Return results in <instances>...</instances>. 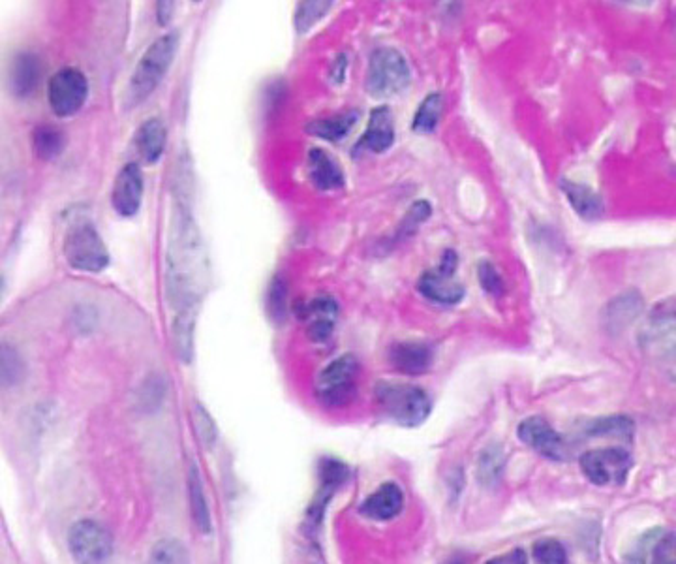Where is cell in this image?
<instances>
[{
  "label": "cell",
  "instance_id": "cell-1",
  "mask_svg": "<svg viewBox=\"0 0 676 564\" xmlns=\"http://www.w3.org/2000/svg\"><path fill=\"white\" fill-rule=\"evenodd\" d=\"M205 273L207 262L198 226L194 224L185 205H179L173 213L166 271L169 303L177 313L196 309L205 284Z\"/></svg>",
  "mask_w": 676,
  "mask_h": 564
},
{
  "label": "cell",
  "instance_id": "cell-2",
  "mask_svg": "<svg viewBox=\"0 0 676 564\" xmlns=\"http://www.w3.org/2000/svg\"><path fill=\"white\" fill-rule=\"evenodd\" d=\"M374 397L385 416L400 427H419L431 416V395L421 386L397 380H380L374 386Z\"/></svg>",
  "mask_w": 676,
  "mask_h": 564
},
{
  "label": "cell",
  "instance_id": "cell-3",
  "mask_svg": "<svg viewBox=\"0 0 676 564\" xmlns=\"http://www.w3.org/2000/svg\"><path fill=\"white\" fill-rule=\"evenodd\" d=\"M177 49H179L177 32H168L147 47L128 83V102L132 106H138L143 100H147L154 93V89L162 83V79L166 78L177 55Z\"/></svg>",
  "mask_w": 676,
  "mask_h": 564
},
{
  "label": "cell",
  "instance_id": "cell-4",
  "mask_svg": "<svg viewBox=\"0 0 676 564\" xmlns=\"http://www.w3.org/2000/svg\"><path fill=\"white\" fill-rule=\"evenodd\" d=\"M639 346L648 360L663 365H676V298L665 299L646 314L639 329Z\"/></svg>",
  "mask_w": 676,
  "mask_h": 564
},
{
  "label": "cell",
  "instance_id": "cell-5",
  "mask_svg": "<svg viewBox=\"0 0 676 564\" xmlns=\"http://www.w3.org/2000/svg\"><path fill=\"white\" fill-rule=\"evenodd\" d=\"M412 83V72L404 55L395 47H378L370 53L365 89L376 100L404 93Z\"/></svg>",
  "mask_w": 676,
  "mask_h": 564
},
{
  "label": "cell",
  "instance_id": "cell-6",
  "mask_svg": "<svg viewBox=\"0 0 676 564\" xmlns=\"http://www.w3.org/2000/svg\"><path fill=\"white\" fill-rule=\"evenodd\" d=\"M62 254L68 266L85 273H100L109 264L108 247L89 220L76 222L66 232Z\"/></svg>",
  "mask_w": 676,
  "mask_h": 564
},
{
  "label": "cell",
  "instance_id": "cell-7",
  "mask_svg": "<svg viewBox=\"0 0 676 564\" xmlns=\"http://www.w3.org/2000/svg\"><path fill=\"white\" fill-rule=\"evenodd\" d=\"M359 361L354 354L338 356L323 367L316 380V395L323 407L340 408L352 403L357 390Z\"/></svg>",
  "mask_w": 676,
  "mask_h": 564
},
{
  "label": "cell",
  "instance_id": "cell-8",
  "mask_svg": "<svg viewBox=\"0 0 676 564\" xmlns=\"http://www.w3.org/2000/svg\"><path fill=\"white\" fill-rule=\"evenodd\" d=\"M457 267H459V254L453 249H447L442 254L438 267L427 269L419 277L417 292L436 305L453 307L461 303L466 296V288L457 279Z\"/></svg>",
  "mask_w": 676,
  "mask_h": 564
},
{
  "label": "cell",
  "instance_id": "cell-9",
  "mask_svg": "<svg viewBox=\"0 0 676 564\" xmlns=\"http://www.w3.org/2000/svg\"><path fill=\"white\" fill-rule=\"evenodd\" d=\"M579 467L584 478L594 486H624L633 469V457L624 448H598L584 452Z\"/></svg>",
  "mask_w": 676,
  "mask_h": 564
},
{
  "label": "cell",
  "instance_id": "cell-10",
  "mask_svg": "<svg viewBox=\"0 0 676 564\" xmlns=\"http://www.w3.org/2000/svg\"><path fill=\"white\" fill-rule=\"evenodd\" d=\"M89 96V81L77 68H61L47 83V100L55 115L72 117L81 110Z\"/></svg>",
  "mask_w": 676,
  "mask_h": 564
},
{
  "label": "cell",
  "instance_id": "cell-11",
  "mask_svg": "<svg viewBox=\"0 0 676 564\" xmlns=\"http://www.w3.org/2000/svg\"><path fill=\"white\" fill-rule=\"evenodd\" d=\"M68 548L77 563H104L113 553V538L100 523L81 519L68 533Z\"/></svg>",
  "mask_w": 676,
  "mask_h": 564
},
{
  "label": "cell",
  "instance_id": "cell-12",
  "mask_svg": "<svg viewBox=\"0 0 676 564\" xmlns=\"http://www.w3.org/2000/svg\"><path fill=\"white\" fill-rule=\"evenodd\" d=\"M517 437L524 446L532 448L536 454L545 459H551V461L566 459V444H564L562 435L541 416L524 418L517 427Z\"/></svg>",
  "mask_w": 676,
  "mask_h": 564
},
{
  "label": "cell",
  "instance_id": "cell-13",
  "mask_svg": "<svg viewBox=\"0 0 676 564\" xmlns=\"http://www.w3.org/2000/svg\"><path fill=\"white\" fill-rule=\"evenodd\" d=\"M395 143V119L389 106H378L370 111L369 123L361 140L355 143L354 155L376 153L382 155Z\"/></svg>",
  "mask_w": 676,
  "mask_h": 564
},
{
  "label": "cell",
  "instance_id": "cell-14",
  "mask_svg": "<svg viewBox=\"0 0 676 564\" xmlns=\"http://www.w3.org/2000/svg\"><path fill=\"white\" fill-rule=\"evenodd\" d=\"M141 202H143V172L136 162H130L115 179L111 204L121 217L130 219L138 215Z\"/></svg>",
  "mask_w": 676,
  "mask_h": 564
},
{
  "label": "cell",
  "instance_id": "cell-15",
  "mask_svg": "<svg viewBox=\"0 0 676 564\" xmlns=\"http://www.w3.org/2000/svg\"><path fill=\"white\" fill-rule=\"evenodd\" d=\"M389 363L404 375H425L434 361V346L425 341H397L389 348Z\"/></svg>",
  "mask_w": 676,
  "mask_h": 564
},
{
  "label": "cell",
  "instance_id": "cell-16",
  "mask_svg": "<svg viewBox=\"0 0 676 564\" xmlns=\"http://www.w3.org/2000/svg\"><path fill=\"white\" fill-rule=\"evenodd\" d=\"M404 506V493L395 482H385L359 506V514L372 521H391Z\"/></svg>",
  "mask_w": 676,
  "mask_h": 564
},
{
  "label": "cell",
  "instance_id": "cell-17",
  "mask_svg": "<svg viewBox=\"0 0 676 564\" xmlns=\"http://www.w3.org/2000/svg\"><path fill=\"white\" fill-rule=\"evenodd\" d=\"M675 564L676 563V534L654 529L645 534L631 553L630 561L633 563Z\"/></svg>",
  "mask_w": 676,
  "mask_h": 564
},
{
  "label": "cell",
  "instance_id": "cell-18",
  "mask_svg": "<svg viewBox=\"0 0 676 564\" xmlns=\"http://www.w3.org/2000/svg\"><path fill=\"white\" fill-rule=\"evenodd\" d=\"M308 175L312 185L322 192L340 190L346 185V175L342 172L337 158L320 147H312L308 151Z\"/></svg>",
  "mask_w": 676,
  "mask_h": 564
},
{
  "label": "cell",
  "instance_id": "cell-19",
  "mask_svg": "<svg viewBox=\"0 0 676 564\" xmlns=\"http://www.w3.org/2000/svg\"><path fill=\"white\" fill-rule=\"evenodd\" d=\"M42 79V63L34 53H19L10 64L8 85L17 98H29L36 93Z\"/></svg>",
  "mask_w": 676,
  "mask_h": 564
},
{
  "label": "cell",
  "instance_id": "cell-20",
  "mask_svg": "<svg viewBox=\"0 0 676 564\" xmlns=\"http://www.w3.org/2000/svg\"><path fill=\"white\" fill-rule=\"evenodd\" d=\"M560 190L566 196L569 207L577 213V217H581L586 222H594V220L603 217L605 204L594 188H590L584 183L571 181V179H562Z\"/></svg>",
  "mask_w": 676,
  "mask_h": 564
},
{
  "label": "cell",
  "instance_id": "cell-21",
  "mask_svg": "<svg viewBox=\"0 0 676 564\" xmlns=\"http://www.w3.org/2000/svg\"><path fill=\"white\" fill-rule=\"evenodd\" d=\"M643 313V298L635 292H624L616 296L603 311V324L605 329L620 333L633 324Z\"/></svg>",
  "mask_w": 676,
  "mask_h": 564
},
{
  "label": "cell",
  "instance_id": "cell-22",
  "mask_svg": "<svg viewBox=\"0 0 676 564\" xmlns=\"http://www.w3.org/2000/svg\"><path fill=\"white\" fill-rule=\"evenodd\" d=\"M583 433L584 437H590V439H615L631 442L633 433H635V422L630 416H624V414L603 416V418H594L592 422L586 423Z\"/></svg>",
  "mask_w": 676,
  "mask_h": 564
},
{
  "label": "cell",
  "instance_id": "cell-23",
  "mask_svg": "<svg viewBox=\"0 0 676 564\" xmlns=\"http://www.w3.org/2000/svg\"><path fill=\"white\" fill-rule=\"evenodd\" d=\"M168 141V128L160 119H149L139 126L136 145L139 155L147 164H156L164 155Z\"/></svg>",
  "mask_w": 676,
  "mask_h": 564
},
{
  "label": "cell",
  "instance_id": "cell-24",
  "mask_svg": "<svg viewBox=\"0 0 676 564\" xmlns=\"http://www.w3.org/2000/svg\"><path fill=\"white\" fill-rule=\"evenodd\" d=\"M357 119H359V111H344V113H338L333 117L316 119V121L308 123L307 132L310 136H316V138H322L325 141L344 140L352 132Z\"/></svg>",
  "mask_w": 676,
  "mask_h": 564
},
{
  "label": "cell",
  "instance_id": "cell-25",
  "mask_svg": "<svg viewBox=\"0 0 676 564\" xmlns=\"http://www.w3.org/2000/svg\"><path fill=\"white\" fill-rule=\"evenodd\" d=\"M196 309H185L175 314L171 337L173 348L179 361L190 363L194 356V326H196Z\"/></svg>",
  "mask_w": 676,
  "mask_h": 564
},
{
  "label": "cell",
  "instance_id": "cell-26",
  "mask_svg": "<svg viewBox=\"0 0 676 564\" xmlns=\"http://www.w3.org/2000/svg\"><path fill=\"white\" fill-rule=\"evenodd\" d=\"M188 497H190V512L194 525L201 534H211L213 531V521H211V510L205 497V489L201 484L200 472L192 465L190 474H188Z\"/></svg>",
  "mask_w": 676,
  "mask_h": 564
},
{
  "label": "cell",
  "instance_id": "cell-27",
  "mask_svg": "<svg viewBox=\"0 0 676 564\" xmlns=\"http://www.w3.org/2000/svg\"><path fill=\"white\" fill-rule=\"evenodd\" d=\"M442 113H444V96H442V93L427 94L415 111L412 130L415 134H432L440 125Z\"/></svg>",
  "mask_w": 676,
  "mask_h": 564
},
{
  "label": "cell",
  "instance_id": "cell-28",
  "mask_svg": "<svg viewBox=\"0 0 676 564\" xmlns=\"http://www.w3.org/2000/svg\"><path fill=\"white\" fill-rule=\"evenodd\" d=\"M506 457L500 446H487L477 461V478L485 487H496L502 480Z\"/></svg>",
  "mask_w": 676,
  "mask_h": 564
},
{
  "label": "cell",
  "instance_id": "cell-29",
  "mask_svg": "<svg viewBox=\"0 0 676 564\" xmlns=\"http://www.w3.org/2000/svg\"><path fill=\"white\" fill-rule=\"evenodd\" d=\"M66 138L62 134L61 128L53 125L38 126L32 134V147L36 157L42 160H53L59 157L64 151Z\"/></svg>",
  "mask_w": 676,
  "mask_h": 564
},
{
  "label": "cell",
  "instance_id": "cell-30",
  "mask_svg": "<svg viewBox=\"0 0 676 564\" xmlns=\"http://www.w3.org/2000/svg\"><path fill=\"white\" fill-rule=\"evenodd\" d=\"M333 8V2L329 0H310V2H299L295 16H293V25L295 31L299 34H305L310 31L316 23H320L323 17L327 16Z\"/></svg>",
  "mask_w": 676,
  "mask_h": 564
},
{
  "label": "cell",
  "instance_id": "cell-31",
  "mask_svg": "<svg viewBox=\"0 0 676 564\" xmlns=\"http://www.w3.org/2000/svg\"><path fill=\"white\" fill-rule=\"evenodd\" d=\"M432 207L427 200H417L410 205V209L406 211V215L402 217L399 222V228L395 232L393 241H402L408 239L410 235H414L427 220L431 217Z\"/></svg>",
  "mask_w": 676,
  "mask_h": 564
},
{
  "label": "cell",
  "instance_id": "cell-32",
  "mask_svg": "<svg viewBox=\"0 0 676 564\" xmlns=\"http://www.w3.org/2000/svg\"><path fill=\"white\" fill-rule=\"evenodd\" d=\"M267 313L275 324H282L288 316V284L280 275H275L269 284Z\"/></svg>",
  "mask_w": 676,
  "mask_h": 564
},
{
  "label": "cell",
  "instance_id": "cell-33",
  "mask_svg": "<svg viewBox=\"0 0 676 564\" xmlns=\"http://www.w3.org/2000/svg\"><path fill=\"white\" fill-rule=\"evenodd\" d=\"M25 375V365L19 358L16 348L4 343L0 350V382L4 388H12L21 382Z\"/></svg>",
  "mask_w": 676,
  "mask_h": 564
},
{
  "label": "cell",
  "instance_id": "cell-34",
  "mask_svg": "<svg viewBox=\"0 0 676 564\" xmlns=\"http://www.w3.org/2000/svg\"><path fill=\"white\" fill-rule=\"evenodd\" d=\"M299 318L303 320H322V318H331L337 320L338 303L337 299L331 296H318V298L310 299L307 303H301V307L297 309Z\"/></svg>",
  "mask_w": 676,
  "mask_h": 564
},
{
  "label": "cell",
  "instance_id": "cell-35",
  "mask_svg": "<svg viewBox=\"0 0 676 564\" xmlns=\"http://www.w3.org/2000/svg\"><path fill=\"white\" fill-rule=\"evenodd\" d=\"M532 557L536 563L564 564L568 563V551L564 544L556 538H541L532 546Z\"/></svg>",
  "mask_w": 676,
  "mask_h": 564
},
{
  "label": "cell",
  "instance_id": "cell-36",
  "mask_svg": "<svg viewBox=\"0 0 676 564\" xmlns=\"http://www.w3.org/2000/svg\"><path fill=\"white\" fill-rule=\"evenodd\" d=\"M477 281L492 298H502L506 294V281L491 260H481L477 264Z\"/></svg>",
  "mask_w": 676,
  "mask_h": 564
},
{
  "label": "cell",
  "instance_id": "cell-37",
  "mask_svg": "<svg viewBox=\"0 0 676 564\" xmlns=\"http://www.w3.org/2000/svg\"><path fill=\"white\" fill-rule=\"evenodd\" d=\"M194 427L196 433L200 437L201 444L211 450L215 446L216 439H218V427H216L213 416L209 414V410L203 407L201 403L194 405Z\"/></svg>",
  "mask_w": 676,
  "mask_h": 564
},
{
  "label": "cell",
  "instance_id": "cell-38",
  "mask_svg": "<svg viewBox=\"0 0 676 564\" xmlns=\"http://www.w3.org/2000/svg\"><path fill=\"white\" fill-rule=\"evenodd\" d=\"M151 559L154 563H186L188 555H186L185 546L181 542L164 538L154 546Z\"/></svg>",
  "mask_w": 676,
  "mask_h": 564
},
{
  "label": "cell",
  "instance_id": "cell-39",
  "mask_svg": "<svg viewBox=\"0 0 676 564\" xmlns=\"http://www.w3.org/2000/svg\"><path fill=\"white\" fill-rule=\"evenodd\" d=\"M335 333V320L322 318L308 322L307 335L312 343H327Z\"/></svg>",
  "mask_w": 676,
  "mask_h": 564
},
{
  "label": "cell",
  "instance_id": "cell-40",
  "mask_svg": "<svg viewBox=\"0 0 676 564\" xmlns=\"http://www.w3.org/2000/svg\"><path fill=\"white\" fill-rule=\"evenodd\" d=\"M348 53H340L335 63L331 64V70H329V78L335 83V85H342L344 79H346V70H348Z\"/></svg>",
  "mask_w": 676,
  "mask_h": 564
},
{
  "label": "cell",
  "instance_id": "cell-41",
  "mask_svg": "<svg viewBox=\"0 0 676 564\" xmlns=\"http://www.w3.org/2000/svg\"><path fill=\"white\" fill-rule=\"evenodd\" d=\"M489 563L492 564H502V563H511V564H526L528 563V557H526V551L524 549H513V551H507L504 555H498L491 559Z\"/></svg>",
  "mask_w": 676,
  "mask_h": 564
},
{
  "label": "cell",
  "instance_id": "cell-42",
  "mask_svg": "<svg viewBox=\"0 0 676 564\" xmlns=\"http://www.w3.org/2000/svg\"><path fill=\"white\" fill-rule=\"evenodd\" d=\"M173 14H175V2H158L156 4V19L162 27L169 25Z\"/></svg>",
  "mask_w": 676,
  "mask_h": 564
}]
</instances>
